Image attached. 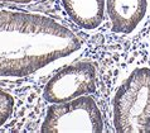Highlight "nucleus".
<instances>
[{"instance_id":"nucleus-1","label":"nucleus","mask_w":150,"mask_h":133,"mask_svg":"<svg viewBox=\"0 0 150 133\" xmlns=\"http://www.w3.org/2000/svg\"><path fill=\"white\" fill-rule=\"evenodd\" d=\"M117 133H150V69L137 67L121 82L112 99Z\"/></svg>"},{"instance_id":"nucleus-2","label":"nucleus","mask_w":150,"mask_h":133,"mask_svg":"<svg viewBox=\"0 0 150 133\" xmlns=\"http://www.w3.org/2000/svg\"><path fill=\"white\" fill-rule=\"evenodd\" d=\"M103 131V119L95 99L90 95L76 98L69 102L52 103L42 122L40 132H90Z\"/></svg>"},{"instance_id":"nucleus-3","label":"nucleus","mask_w":150,"mask_h":133,"mask_svg":"<svg viewBox=\"0 0 150 133\" xmlns=\"http://www.w3.org/2000/svg\"><path fill=\"white\" fill-rule=\"evenodd\" d=\"M97 72L91 62L81 61L66 66L49 79L43 98L49 103H63L90 95L96 90Z\"/></svg>"},{"instance_id":"nucleus-4","label":"nucleus","mask_w":150,"mask_h":133,"mask_svg":"<svg viewBox=\"0 0 150 133\" xmlns=\"http://www.w3.org/2000/svg\"><path fill=\"white\" fill-rule=\"evenodd\" d=\"M106 15L111 31L117 34H132L148 14V0H105Z\"/></svg>"},{"instance_id":"nucleus-5","label":"nucleus","mask_w":150,"mask_h":133,"mask_svg":"<svg viewBox=\"0 0 150 133\" xmlns=\"http://www.w3.org/2000/svg\"><path fill=\"white\" fill-rule=\"evenodd\" d=\"M61 5L69 19L85 31L97 29L105 19V0H61Z\"/></svg>"}]
</instances>
